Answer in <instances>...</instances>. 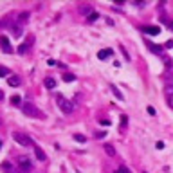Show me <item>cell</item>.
Wrapping results in <instances>:
<instances>
[{
	"label": "cell",
	"instance_id": "1",
	"mask_svg": "<svg viewBox=\"0 0 173 173\" xmlns=\"http://www.w3.org/2000/svg\"><path fill=\"white\" fill-rule=\"evenodd\" d=\"M13 139L20 146H32V139L27 134H24V132H13Z\"/></svg>",
	"mask_w": 173,
	"mask_h": 173
},
{
	"label": "cell",
	"instance_id": "2",
	"mask_svg": "<svg viewBox=\"0 0 173 173\" xmlns=\"http://www.w3.org/2000/svg\"><path fill=\"white\" fill-rule=\"evenodd\" d=\"M22 110H24V114L29 116V117H36V119H42V117H43V114H42V112H40L32 103H25V105H22Z\"/></svg>",
	"mask_w": 173,
	"mask_h": 173
},
{
	"label": "cell",
	"instance_id": "3",
	"mask_svg": "<svg viewBox=\"0 0 173 173\" xmlns=\"http://www.w3.org/2000/svg\"><path fill=\"white\" fill-rule=\"evenodd\" d=\"M58 106L61 108L63 114H72V110H74V105H72V101H67L65 97H58Z\"/></svg>",
	"mask_w": 173,
	"mask_h": 173
},
{
	"label": "cell",
	"instance_id": "4",
	"mask_svg": "<svg viewBox=\"0 0 173 173\" xmlns=\"http://www.w3.org/2000/svg\"><path fill=\"white\" fill-rule=\"evenodd\" d=\"M18 166L22 168V171H29L32 166H31V161H29V157H18Z\"/></svg>",
	"mask_w": 173,
	"mask_h": 173
},
{
	"label": "cell",
	"instance_id": "5",
	"mask_svg": "<svg viewBox=\"0 0 173 173\" xmlns=\"http://www.w3.org/2000/svg\"><path fill=\"white\" fill-rule=\"evenodd\" d=\"M0 47H2L4 52H7V54H11V52H13V47L9 45L7 36H0Z\"/></svg>",
	"mask_w": 173,
	"mask_h": 173
},
{
	"label": "cell",
	"instance_id": "6",
	"mask_svg": "<svg viewBox=\"0 0 173 173\" xmlns=\"http://www.w3.org/2000/svg\"><path fill=\"white\" fill-rule=\"evenodd\" d=\"M143 32H146V34H151V36H157L159 32H161V29H159L157 25H144V27H143Z\"/></svg>",
	"mask_w": 173,
	"mask_h": 173
},
{
	"label": "cell",
	"instance_id": "7",
	"mask_svg": "<svg viewBox=\"0 0 173 173\" xmlns=\"http://www.w3.org/2000/svg\"><path fill=\"white\" fill-rule=\"evenodd\" d=\"M146 45H148V49L153 52V54H157V56L162 54V47H161V45H153L151 42H146Z\"/></svg>",
	"mask_w": 173,
	"mask_h": 173
},
{
	"label": "cell",
	"instance_id": "8",
	"mask_svg": "<svg viewBox=\"0 0 173 173\" xmlns=\"http://www.w3.org/2000/svg\"><path fill=\"white\" fill-rule=\"evenodd\" d=\"M34 155H36V159H38V161H45V159H47V155H45V151L42 150V148H40V146H34Z\"/></svg>",
	"mask_w": 173,
	"mask_h": 173
},
{
	"label": "cell",
	"instance_id": "9",
	"mask_svg": "<svg viewBox=\"0 0 173 173\" xmlns=\"http://www.w3.org/2000/svg\"><path fill=\"white\" fill-rule=\"evenodd\" d=\"M112 54H114V51H112V49H103V51L97 52V58H99V59H106V58L112 56Z\"/></svg>",
	"mask_w": 173,
	"mask_h": 173
},
{
	"label": "cell",
	"instance_id": "10",
	"mask_svg": "<svg viewBox=\"0 0 173 173\" xmlns=\"http://www.w3.org/2000/svg\"><path fill=\"white\" fill-rule=\"evenodd\" d=\"M7 83H9V86H18L20 83H22V79H20V76H9Z\"/></svg>",
	"mask_w": 173,
	"mask_h": 173
},
{
	"label": "cell",
	"instance_id": "11",
	"mask_svg": "<svg viewBox=\"0 0 173 173\" xmlns=\"http://www.w3.org/2000/svg\"><path fill=\"white\" fill-rule=\"evenodd\" d=\"M110 90H112V94H114V96H116V97L119 99V101H123V99H124V96L121 94V90H119L116 85H112V86H110Z\"/></svg>",
	"mask_w": 173,
	"mask_h": 173
},
{
	"label": "cell",
	"instance_id": "12",
	"mask_svg": "<svg viewBox=\"0 0 173 173\" xmlns=\"http://www.w3.org/2000/svg\"><path fill=\"white\" fill-rule=\"evenodd\" d=\"M103 148L106 151V155H110V157H116V148L112 144H103Z\"/></svg>",
	"mask_w": 173,
	"mask_h": 173
},
{
	"label": "cell",
	"instance_id": "13",
	"mask_svg": "<svg viewBox=\"0 0 173 173\" xmlns=\"http://www.w3.org/2000/svg\"><path fill=\"white\" fill-rule=\"evenodd\" d=\"M43 85L47 86L49 90H52V89H54V86H56V81H54V79H52V78H45V81H43Z\"/></svg>",
	"mask_w": 173,
	"mask_h": 173
},
{
	"label": "cell",
	"instance_id": "14",
	"mask_svg": "<svg viewBox=\"0 0 173 173\" xmlns=\"http://www.w3.org/2000/svg\"><path fill=\"white\" fill-rule=\"evenodd\" d=\"M11 32L15 34V38L22 36V27H20V25H13V27H11Z\"/></svg>",
	"mask_w": 173,
	"mask_h": 173
},
{
	"label": "cell",
	"instance_id": "15",
	"mask_svg": "<svg viewBox=\"0 0 173 173\" xmlns=\"http://www.w3.org/2000/svg\"><path fill=\"white\" fill-rule=\"evenodd\" d=\"M11 105L13 106H20V105H22V97H20V96H13L11 97Z\"/></svg>",
	"mask_w": 173,
	"mask_h": 173
},
{
	"label": "cell",
	"instance_id": "16",
	"mask_svg": "<svg viewBox=\"0 0 173 173\" xmlns=\"http://www.w3.org/2000/svg\"><path fill=\"white\" fill-rule=\"evenodd\" d=\"M18 20H20V22H27V20H29V13L27 11H22L18 15Z\"/></svg>",
	"mask_w": 173,
	"mask_h": 173
},
{
	"label": "cell",
	"instance_id": "17",
	"mask_svg": "<svg viewBox=\"0 0 173 173\" xmlns=\"http://www.w3.org/2000/svg\"><path fill=\"white\" fill-rule=\"evenodd\" d=\"M29 40H27V42H25V43H22V45H20V47H18V52H20V54H24V52L25 51H27V47H29Z\"/></svg>",
	"mask_w": 173,
	"mask_h": 173
},
{
	"label": "cell",
	"instance_id": "18",
	"mask_svg": "<svg viewBox=\"0 0 173 173\" xmlns=\"http://www.w3.org/2000/svg\"><path fill=\"white\" fill-rule=\"evenodd\" d=\"M74 79H76V76H74V74H69V72H67V74H63V81L70 83V81H74Z\"/></svg>",
	"mask_w": 173,
	"mask_h": 173
},
{
	"label": "cell",
	"instance_id": "19",
	"mask_svg": "<svg viewBox=\"0 0 173 173\" xmlns=\"http://www.w3.org/2000/svg\"><path fill=\"white\" fill-rule=\"evenodd\" d=\"M79 11H81L83 15H86V13H90V15H92V13H94V11H92V7H90V5H81V7H79Z\"/></svg>",
	"mask_w": 173,
	"mask_h": 173
},
{
	"label": "cell",
	"instance_id": "20",
	"mask_svg": "<svg viewBox=\"0 0 173 173\" xmlns=\"http://www.w3.org/2000/svg\"><path fill=\"white\" fill-rule=\"evenodd\" d=\"M74 139H76L78 143H86V137L81 135V134H74Z\"/></svg>",
	"mask_w": 173,
	"mask_h": 173
},
{
	"label": "cell",
	"instance_id": "21",
	"mask_svg": "<svg viewBox=\"0 0 173 173\" xmlns=\"http://www.w3.org/2000/svg\"><path fill=\"white\" fill-rule=\"evenodd\" d=\"M119 49H121V52H123V56H124V59H126V61H130V54L126 52V49L123 47V45H119Z\"/></svg>",
	"mask_w": 173,
	"mask_h": 173
},
{
	"label": "cell",
	"instance_id": "22",
	"mask_svg": "<svg viewBox=\"0 0 173 173\" xmlns=\"http://www.w3.org/2000/svg\"><path fill=\"white\" fill-rule=\"evenodd\" d=\"M126 126H128V117L121 116V128H126Z\"/></svg>",
	"mask_w": 173,
	"mask_h": 173
},
{
	"label": "cell",
	"instance_id": "23",
	"mask_svg": "<svg viewBox=\"0 0 173 173\" xmlns=\"http://www.w3.org/2000/svg\"><path fill=\"white\" fill-rule=\"evenodd\" d=\"M9 74V69H5V67H0V78H5Z\"/></svg>",
	"mask_w": 173,
	"mask_h": 173
},
{
	"label": "cell",
	"instance_id": "24",
	"mask_svg": "<svg viewBox=\"0 0 173 173\" xmlns=\"http://www.w3.org/2000/svg\"><path fill=\"white\" fill-rule=\"evenodd\" d=\"M97 18H99V15H97V13L94 11V13H92V15H89V22H96Z\"/></svg>",
	"mask_w": 173,
	"mask_h": 173
},
{
	"label": "cell",
	"instance_id": "25",
	"mask_svg": "<svg viewBox=\"0 0 173 173\" xmlns=\"http://www.w3.org/2000/svg\"><path fill=\"white\" fill-rule=\"evenodd\" d=\"M116 173H130V170L126 168V166H121V168H117V170H116Z\"/></svg>",
	"mask_w": 173,
	"mask_h": 173
},
{
	"label": "cell",
	"instance_id": "26",
	"mask_svg": "<svg viewBox=\"0 0 173 173\" xmlns=\"http://www.w3.org/2000/svg\"><path fill=\"white\" fill-rule=\"evenodd\" d=\"M148 114L150 116H155V108H153V106H148Z\"/></svg>",
	"mask_w": 173,
	"mask_h": 173
},
{
	"label": "cell",
	"instance_id": "27",
	"mask_svg": "<svg viewBox=\"0 0 173 173\" xmlns=\"http://www.w3.org/2000/svg\"><path fill=\"white\" fill-rule=\"evenodd\" d=\"M9 22H7V20H0V29H2V27H5V25H7Z\"/></svg>",
	"mask_w": 173,
	"mask_h": 173
},
{
	"label": "cell",
	"instance_id": "28",
	"mask_svg": "<svg viewBox=\"0 0 173 173\" xmlns=\"http://www.w3.org/2000/svg\"><path fill=\"white\" fill-rule=\"evenodd\" d=\"M155 146H157V150H162V148H164V143H162V141H159Z\"/></svg>",
	"mask_w": 173,
	"mask_h": 173
},
{
	"label": "cell",
	"instance_id": "29",
	"mask_svg": "<svg viewBox=\"0 0 173 173\" xmlns=\"http://www.w3.org/2000/svg\"><path fill=\"white\" fill-rule=\"evenodd\" d=\"M99 123H101V124H110L108 119H99Z\"/></svg>",
	"mask_w": 173,
	"mask_h": 173
},
{
	"label": "cell",
	"instance_id": "30",
	"mask_svg": "<svg viewBox=\"0 0 173 173\" xmlns=\"http://www.w3.org/2000/svg\"><path fill=\"white\" fill-rule=\"evenodd\" d=\"M106 135V132H97V134H96V137H105Z\"/></svg>",
	"mask_w": 173,
	"mask_h": 173
},
{
	"label": "cell",
	"instance_id": "31",
	"mask_svg": "<svg viewBox=\"0 0 173 173\" xmlns=\"http://www.w3.org/2000/svg\"><path fill=\"white\" fill-rule=\"evenodd\" d=\"M166 47H168V49H171V47H173V42H171V40H170V42H166Z\"/></svg>",
	"mask_w": 173,
	"mask_h": 173
},
{
	"label": "cell",
	"instance_id": "32",
	"mask_svg": "<svg viewBox=\"0 0 173 173\" xmlns=\"http://www.w3.org/2000/svg\"><path fill=\"white\" fill-rule=\"evenodd\" d=\"M0 99H4V92L2 90H0Z\"/></svg>",
	"mask_w": 173,
	"mask_h": 173
},
{
	"label": "cell",
	"instance_id": "33",
	"mask_svg": "<svg viewBox=\"0 0 173 173\" xmlns=\"http://www.w3.org/2000/svg\"><path fill=\"white\" fill-rule=\"evenodd\" d=\"M170 27H171V29H173V22H170Z\"/></svg>",
	"mask_w": 173,
	"mask_h": 173
},
{
	"label": "cell",
	"instance_id": "34",
	"mask_svg": "<svg viewBox=\"0 0 173 173\" xmlns=\"http://www.w3.org/2000/svg\"><path fill=\"white\" fill-rule=\"evenodd\" d=\"M0 148H2V141H0Z\"/></svg>",
	"mask_w": 173,
	"mask_h": 173
}]
</instances>
